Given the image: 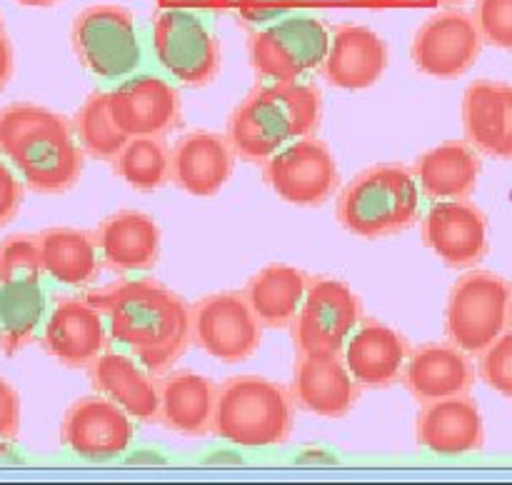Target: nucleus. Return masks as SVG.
I'll list each match as a JSON object with an SVG mask.
<instances>
[{
	"label": "nucleus",
	"mask_w": 512,
	"mask_h": 485,
	"mask_svg": "<svg viewBox=\"0 0 512 485\" xmlns=\"http://www.w3.org/2000/svg\"><path fill=\"white\" fill-rule=\"evenodd\" d=\"M0 153L35 193H65L83 175V145L75 140L68 118L45 105L10 103L0 108Z\"/></svg>",
	"instance_id": "2"
},
{
	"label": "nucleus",
	"mask_w": 512,
	"mask_h": 485,
	"mask_svg": "<svg viewBox=\"0 0 512 485\" xmlns=\"http://www.w3.org/2000/svg\"><path fill=\"white\" fill-rule=\"evenodd\" d=\"M235 158L228 135L193 130L170 150V180L193 198H215L233 175Z\"/></svg>",
	"instance_id": "19"
},
{
	"label": "nucleus",
	"mask_w": 512,
	"mask_h": 485,
	"mask_svg": "<svg viewBox=\"0 0 512 485\" xmlns=\"http://www.w3.org/2000/svg\"><path fill=\"white\" fill-rule=\"evenodd\" d=\"M295 463H300V465H335V463H338V455L330 453V450H303V453L295 455Z\"/></svg>",
	"instance_id": "41"
},
{
	"label": "nucleus",
	"mask_w": 512,
	"mask_h": 485,
	"mask_svg": "<svg viewBox=\"0 0 512 485\" xmlns=\"http://www.w3.org/2000/svg\"><path fill=\"white\" fill-rule=\"evenodd\" d=\"M423 243L448 268H473L488 255V218L468 198L435 200L423 218Z\"/></svg>",
	"instance_id": "15"
},
{
	"label": "nucleus",
	"mask_w": 512,
	"mask_h": 485,
	"mask_svg": "<svg viewBox=\"0 0 512 485\" xmlns=\"http://www.w3.org/2000/svg\"><path fill=\"white\" fill-rule=\"evenodd\" d=\"M423 190L410 168L398 163L370 165L355 175L335 203L338 223L350 235L378 240L418 223Z\"/></svg>",
	"instance_id": "4"
},
{
	"label": "nucleus",
	"mask_w": 512,
	"mask_h": 485,
	"mask_svg": "<svg viewBox=\"0 0 512 485\" xmlns=\"http://www.w3.org/2000/svg\"><path fill=\"white\" fill-rule=\"evenodd\" d=\"M295 3L298 0H238V13L248 25L265 28V25L290 15V8Z\"/></svg>",
	"instance_id": "37"
},
{
	"label": "nucleus",
	"mask_w": 512,
	"mask_h": 485,
	"mask_svg": "<svg viewBox=\"0 0 512 485\" xmlns=\"http://www.w3.org/2000/svg\"><path fill=\"white\" fill-rule=\"evenodd\" d=\"M158 420L168 430L188 438L213 433L218 385L193 370H173L160 375Z\"/></svg>",
	"instance_id": "26"
},
{
	"label": "nucleus",
	"mask_w": 512,
	"mask_h": 485,
	"mask_svg": "<svg viewBox=\"0 0 512 485\" xmlns=\"http://www.w3.org/2000/svg\"><path fill=\"white\" fill-rule=\"evenodd\" d=\"M100 258L115 273L150 270L160 260V228L150 215L120 210L95 230Z\"/></svg>",
	"instance_id": "27"
},
{
	"label": "nucleus",
	"mask_w": 512,
	"mask_h": 485,
	"mask_svg": "<svg viewBox=\"0 0 512 485\" xmlns=\"http://www.w3.org/2000/svg\"><path fill=\"white\" fill-rule=\"evenodd\" d=\"M18 5H25V8H50V5L60 3V0H15Z\"/></svg>",
	"instance_id": "45"
},
{
	"label": "nucleus",
	"mask_w": 512,
	"mask_h": 485,
	"mask_svg": "<svg viewBox=\"0 0 512 485\" xmlns=\"http://www.w3.org/2000/svg\"><path fill=\"white\" fill-rule=\"evenodd\" d=\"M478 370L488 388L512 400V330H505L490 348L480 353Z\"/></svg>",
	"instance_id": "35"
},
{
	"label": "nucleus",
	"mask_w": 512,
	"mask_h": 485,
	"mask_svg": "<svg viewBox=\"0 0 512 485\" xmlns=\"http://www.w3.org/2000/svg\"><path fill=\"white\" fill-rule=\"evenodd\" d=\"M73 130L78 143L83 145L85 155L95 160H115L130 140L110 115L108 93H93L85 98L78 115H75Z\"/></svg>",
	"instance_id": "33"
},
{
	"label": "nucleus",
	"mask_w": 512,
	"mask_h": 485,
	"mask_svg": "<svg viewBox=\"0 0 512 485\" xmlns=\"http://www.w3.org/2000/svg\"><path fill=\"white\" fill-rule=\"evenodd\" d=\"M290 395L305 413L338 420L358 403L360 388L340 353H300L290 380Z\"/></svg>",
	"instance_id": "18"
},
{
	"label": "nucleus",
	"mask_w": 512,
	"mask_h": 485,
	"mask_svg": "<svg viewBox=\"0 0 512 485\" xmlns=\"http://www.w3.org/2000/svg\"><path fill=\"white\" fill-rule=\"evenodd\" d=\"M512 285L490 270H470L450 290L445 335L468 355H480L510 325Z\"/></svg>",
	"instance_id": "6"
},
{
	"label": "nucleus",
	"mask_w": 512,
	"mask_h": 485,
	"mask_svg": "<svg viewBox=\"0 0 512 485\" xmlns=\"http://www.w3.org/2000/svg\"><path fill=\"white\" fill-rule=\"evenodd\" d=\"M43 260H40L38 235H10L0 240V283L20 278H40Z\"/></svg>",
	"instance_id": "34"
},
{
	"label": "nucleus",
	"mask_w": 512,
	"mask_h": 485,
	"mask_svg": "<svg viewBox=\"0 0 512 485\" xmlns=\"http://www.w3.org/2000/svg\"><path fill=\"white\" fill-rule=\"evenodd\" d=\"M193 343L220 363L250 360L263 340V323L243 293L223 290L200 298L190 308Z\"/></svg>",
	"instance_id": "10"
},
{
	"label": "nucleus",
	"mask_w": 512,
	"mask_h": 485,
	"mask_svg": "<svg viewBox=\"0 0 512 485\" xmlns=\"http://www.w3.org/2000/svg\"><path fill=\"white\" fill-rule=\"evenodd\" d=\"M113 165L130 188L143 193H153L170 180V150L158 135L130 138Z\"/></svg>",
	"instance_id": "32"
},
{
	"label": "nucleus",
	"mask_w": 512,
	"mask_h": 485,
	"mask_svg": "<svg viewBox=\"0 0 512 485\" xmlns=\"http://www.w3.org/2000/svg\"><path fill=\"white\" fill-rule=\"evenodd\" d=\"M60 440L80 458H118L133 443V420L105 395H85L63 415Z\"/></svg>",
	"instance_id": "14"
},
{
	"label": "nucleus",
	"mask_w": 512,
	"mask_h": 485,
	"mask_svg": "<svg viewBox=\"0 0 512 485\" xmlns=\"http://www.w3.org/2000/svg\"><path fill=\"white\" fill-rule=\"evenodd\" d=\"M415 440L438 455L475 453L485 445L483 413L468 393L430 400L418 415Z\"/></svg>",
	"instance_id": "21"
},
{
	"label": "nucleus",
	"mask_w": 512,
	"mask_h": 485,
	"mask_svg": "<svg viewBox=\"0 0 512 485\" xmlns=\"http://www.w3.org/2000/svg\"><path fill=\"white\" fill-rule=\"evenodd\" d=\"M153 53L160 68L188 88H203L220 73V43L198 13L165 8L153 20Z\"/></svg>",
	"instance_id": "9"
},
{
	"label": "nucleus",
	"mask_w": 512,
	"mask_h": 485,
	"mask_svg": "<svg viewBox=\"0 0 512 485\" xmlns=\"http://www.w3.org/2000/svg\"><path fill=\"white\" fill-rule=\"evenodd\" d=\"M45 318V293L40 278L0 283V350L15 355L33 343Z\"/></svg>",
	"instance_id": "31"
},
{
	"label": "nucleus",
	"mask_w": 512,
	"mask_h": 485,
	"mask_svg": "<svg viewBox=\"0 0 512 485\" xmlns=\"http://www.w3.org/2000/svg\"><path fill=\"white\" fill-rule=\"evenodd\" d=\"M3 35H8V33H5V28H3V18H0V38H3Z\"/></svg>",
	"instance_id": "48"
},
{
	"label": "nucleus",
	"mask_w": 512,
	"mask_h": 485,
	"mask_svg": "<svg viewBox=\"0 0 512 485\" xmlns=\"http://www.w3.org/2000/svg\"><path fill=\"white\" fill-rule=\"evenodd\" d=\"M323 118V95L315 85L270 83L243 98L228 120V140L238 158L265 163L293 140L313 135Z\"/></svg>",
	"instance_id": "3"
},
{
	"label": "nucleus",
	"mask_w": 512,
	"mask_h": 485,
	"mask_svg": "<svg viewBox=\"0 0 512 485\" xmlns=\"http://www.w3.org/2000/svg\"><path fill=\"white\" fill-rule=\"evenodd\" d=\"M15 70V58H13V45H10L8 35L0 38V90L10 83Z\"/></svg>",
	"instance_id": "40"
},
{
	"label": "nucleus",
	"mask_w": 512,
	"mask_h": 485,
	"mask_svg": "<svg viewBox=\"0 0 512 485\" xmlns=\"http://www.w3.org/2000/svg\"><path fill=\"white\" fill-rule=\"evenodd\" d=\"M263 178L280 200L313 208L333 198L340 170L328 145L315 135H305L265 160Z\"/></svg>",
	"instance_id": "12"
},
{
	"label": "nucleus",
	"mask_w": 512,
	"mask_h": 485,
	"mask_svg": "<svg viewBox=\"0 0 512 485\" xmlns=\"http://www.w3.org/2000/svg\"><path fill=\"white\" fill-rule=\"evenodd\" d=\"M388 68V43L365 25H340L330 35L323 78L343 90H363L378 83Z\"/></svg>",
	"instance_id": "22"
},
{
	"label": "nucleus",
	"mask_w": 512,
	"mask_h": 485,
	"mask_svg": "<svg viewBox=\"0 0 512 485\" xmlns=\"http://www.w3.org/2000/svg\"><path fill=\"white\" fill-rule=\"evenodd\" d=\"M510 323H512V298H510Z\"/></svg>",
	"instance_id": "49"
},
{
	"label": "nucleus",
	"mask_w": 512,
	"mask_h": 485,
	"mask_svg": "<svg viewBox=\"0 0 512 485\" xmlns=\"http://www.w3.org/2000/svg\"><path fill=\"white\" fill-rule=\"evenodd\" d=\"M110 115L128 138L165 133L180 123L183 103L173 85L153 73H138L108 93Z\"/></svg>",
	"instance_id": "17"
},
{
	"label": "nucleus",
	"mask_w": 512,
	"mask_h": 485,
	"mask_svg": "<svg viewBox=\"0 0 512 485\" xmlns=\"http://www.w3.org/2000/svg\"><path fill=\"white\" fill-rule=\"evenodd\" d=\"M205 465H240L243 463V455L238 450H213V453H205L203 458Z\"/></svg>",
	"instance_id": "43"
},
{
	"label": "nucleus",
	"mask_w": 512,
	"mask_h": 485,
	"mask_svg": "<svg viewBox=\"0 0 512 485\" xmlns=\"http://www.w3.org/2000/svg\"><path fill=\"white\" fill-rule=\"evenodd\" d=\"M463 130L478 153L512 160V85L473 80L463 95Z\"/></svg>",
	"instance_id": "20"
},
{
	"label": "nucleus",
	"mask_w": 512,
	"mask_h": 485,
	"mask_svg": "<svg viewBox=\"0 0 512 485\" xmlns=\"http://www.w3.org/2000/svg\"><path fill=\"white\" fill-rule=\"evenodd\" d=\"M85 298L103 310L110 338L153 375L168 373L193 343L190 305L158 280H120Z\"/></svg>",
	"instance_id": "1"
},
{
	"label": "nucleus",
	"mask_w": 512,
	"mask_h": 485,
	"mask_svg": "<svg viewBox=\"0 0 512 485\" xmlns=\"http://www.w3.org/2000/svg\"><path fill=\"white\" fill-rule=\"evenodd\" d=\"M155 3L165 5V8H220L230 0H155Z\"/></svg>",
	"instance_id": "44"
},
{
	"label": "nucleus",
	"mask_w": 512,
	"mask_h": 485,
	"mask_svg": "<svg viewBox=\"0 0 512 485\" xmlns=\"http://www.w3.org/2000/svg\"><path fill=\"white\" fill-rule=\"evenodd\" d=\"M108 320L88 298L65 295L50 310L43 328V350L68 368H88L108 348Z\"/></svg>",
	"instance_id": "16"
},
{
	"label": "nucleus",
	"mask_w": 512,
	"mask_h": 485,
	"mask_svg": "<svg viewBox=\"0 0 512 485\" xmlns=\"http://www.w3.org/2000/svg\"><path fill=\"white\" fill-rule=\"evenodd\" d=\"M480 153L468 140H445L425 150L413 165L420 190L430 200H463L478 188Z\"/></svg>",
	"instance_id": "28"
},
{
	"label": "nucleus",
	"mask_w": 512,
	"mask_h": 485,
	"mask_svg": "<svg viewBox=\"0 0 512 485\" xmlns=\"http://www.w3.org/2000/svg\"><path fill=\"white\" fill-rule=\"evenodd\" d=\"M125 463L128 465H165L168 463V458H165L163 453H158V450H133V453L125 458Z\"/></svg>",
	"instance_id": "42"
},
{
	"label": "nucleus",
	"mask_w": 512,
	"mask_h": 485,
	"mask_svg": "<svg viewBox=\"0 0 512 485\" xmlns=\"http://www.w3.org/2000/svg\"><path fill=\"white\" fill-rule=\"evenodd\" d=\"M483 43L473 15L463 10H445L420 25L410 55L415 68L428 78L455 80L478 63Z\"/></svg>",
	"instance_id": "13"
},
{
	"label": "nucleus",
	"mask_w": 512,
	"mask_h": 485,
	"mask_svg": "<svg viewBox=\"0 0 512 485\" xmlns=\"http://www.w3.org/2000/svg\"><path fill=\"white\" fill-rule=\"evenodd\" d=\"M343 358L358 385L385 388L395 380H403L410 348L398 330L368 318L353 330L343 348Z\"/></svg>",
	"instance_id": "24"
},
{
	"label": "nucleus",
	"mask_w": 512,
	"mask_h": 485,
	"mask_svg": "<svg viewBox=\"0 0 512 485\" xmlns=\"http://www.w3.org/2000/svg\"><path fill=\"white\" fill-rule=\"evenodd\" d=\"M403 383L420 403L465 395L475 385L473 360L450 340L425 343L410 353L403 370Z\"/></svg>",
	"instance_id": "23"
},
{
	"label": "nucleus",
	"mask_w": 512,
	"mask_h": 485,
	"mask_svg": "<svg viewBox=\"0 0 512 485\" xmlns=\"http://www.w3.org/2000/svg\"><path fill=\"white\" fill-rule=\"evenodd\" d=\"M293 395L263 375H235L218 388L213 433L240 448L280 445L293 433Z\"/></svg>",
	"instance_id": "5"
},
{
	"label": "nucleus",
	"mask_w": 512,
	"mask_h": 485,
	"mask_svg": "<svg viewBox=\"0 0 512 485\" xmlns=\"http://www.w3.org/2000/svg\"><path fill=\"white\" fill-rule=\"evenodd\" d=\"M70 43L80 65L103 80L128 78L143 63L133 13L123 5H90L75 15Z\"/></svg>",
	"instance_id": "8"
},
{
	"label": "nucleus",
	"mask_w": 512,
	"mask_h": 485,
	"mask_svg": "<svg viewBox=\"0 0 512 485\" xmlns=\"http://www.w3.org/2000/svg\"><path fill=\"white\" fill-rule=\"evenodd\" d=\"M20 430V395L0 378V440H15Z\"/></svg>",
	"instance_id": "39"
},
{
	"label": "nucleus",
	"mask_w": 512,
	"mask_h": 485,
	"mask_svg": "<svg viewBox=\"0 0 512 485\" xmlns=\"http://www.w3.org/2000/svg\"><path fill=\"white\" fill-rule=\"evenodd\" d=\"M310 278L303 270L293 268V265L273 263L265 265L260 273L245 285L243 295L263 328H288L298 315L300 305H303L305 293H308Z\"/></svg>",
	"instance_id": "29"
},
{
	"label": "nucleus",
	"mask_w": 512,
	"mask_h": 485,
	"mask_svg": "<svg viewBox=\"0 0 512 485\" xmlns=\"http://www.w3.org/2000/svg\"><path fill=\"white\" fill-rule=\"evenodd\" d=\"M330 33L318 15L295 13L258 28L248 40L250 65L270 83H295L323 68Z\"/></svg>",
	"instance_id": "7"
},
{
	"label": "nucleus",
	"mask_w": 512,
	"mask_h": 485,
	"mask_svg": "<svg viewBox=\"0 0 512 485\" xmlns=\"http://www.w3.org/2000/svg\"><path fill=\"white\" fill-rule=\"evenodd\" d=\"M90 385L100 395L118 403L130 418L143 423L158 420V383L155 375L145 368L135 355L120 350H105L88 365Z\"/></svg>",
	"instance_id": "25"
},
{
	"label": "nucleus",
	"mask_w": 512,
	"mask_h": 485,
	"mask_svg": "<svg viewBox=\"0 0 512 485\" xmlns=\"http://www.w3.org/2000/svg\"><path fill=\"white\" fill-rule=\"evenodd\" d=\"M358 3H375V5H393V3H403V0H358Z\"/></svg>",
	"instance_id": "46"
},
{
	"label": "nucleus",
	"mask_w": 512,
	"mask_h": 485,
	"mask_svg": "<svg viewBox=\"0 0 512 485\" xmlns=\"http://www.w3.org/2000/svg\"><path fill=\"white\" fill-rule=\"evenodd\" d=\"M43 273L63 285H88L98 278L100 260L95 235L78 228H48L38 235Z\"/></svg>",
	"instance_id": "30"
},
{
	"label": "nucleus",
	"mask_w": 512,
	"mask_h": 485,
	"mask_svg": "<svg viewBox=\"0 0 512 485\" xmlns=\"http://www.w3.org/2000/svg\"><path fill=\"white\" fill-rule=\"evenodd\" d=\"M473 18L485 43L512 50V0H475Z\"/></svg>",
	"instance_id": "36"
},
{
	"label": "nucleus",
	"mask_w": 512,
	"mask_h": 485,
	"mask_svg": "<svg viewBox=\"0 0 512 485\" xmlns=\"http://www.w3.org/2000/svg\"><path fill=\"white\" fill-rule=\"evenodd\" d=\"M363 323V303L348 283L338 278H313L293 320L298 353H340Z\"/></svg>",
	"instance_id": "11"
},
{
	"label": "nucleus",
	"mask_w": 512,
	"mask_h": 485,
	"mask_svg": "<svg viewBox=\"0 0 512 485\" xmlns=\"http://www.w3.org/2000/svg\"><path fill=\"white\" fill-rule=\"evenodd\" d=\"M433 5H450V3H460V0H428Z\"/></svg>",
	"instance_id": "47"
},
{
	"label": "nucleus",
	"mask_w": 512,
	"mask_h": 485,
	"mask_svg": "<svg viewBox=\"0 0 512 485\" xmlns=\"http://www.w3.org/2000/svg\"><path fill=\"white\" fill-rule=\"evenodd\" d=\"M25 188L18 178H15L13 170L0 160V228L8 225L10 220L18 215L20 205H23Z\"/></svg>",
	"instance_id": "38"
}]
</instances>
